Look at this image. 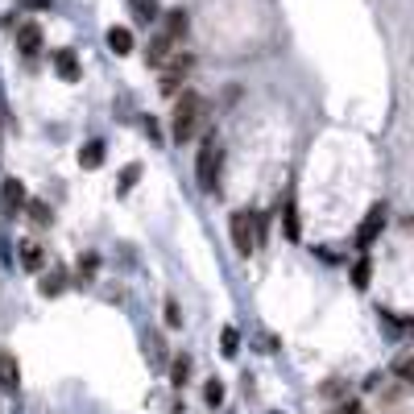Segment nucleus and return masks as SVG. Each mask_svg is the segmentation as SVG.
I'll return each instance as SVG.
<instances>
[{
    "label": "nucleus",
    "instance_id": "nucleus-1",
    "mask_svg": "<svg viewBox=\"0 0 414 414\" xmlns=\"http://www.w3.org/2000/svg\"><path fill=\"white\" fill-rule=\"evenodd\" d=\"M199 120H203V100L195 91H182V100L174 104V141H191L199 133Z\"/></svg>",
    "mask_w": 414,
    "mask_h": 414
},
{
    "label": "nucleus",
    "instance_id": "nucleus-2",
    "mask_svg": "<svg viewBox=\"0 0 414 414\" xmlns=\"http://www.w3.org/2000/svg\"><path fill=\"white\" fill-rule=\"evenodd\" d=\"M195 174H199V187L207 195H220V145H216V137L203 141V149L195 158Z\"/></svg>",
    "mask_w": 414,
    "mask_h": 414
},
{
    "label": "nucleus",
    "instance_id": "nucleus-3",
    "mask_svg": "<svg viewBox=\"0 0 414 414\" xmlns=\"http://www.w3.org/2000/svg\"><path fill=\"white\" fill-rule=\"evenodd\" d=\"M228 232H232L236 253H241V257H253V249H257V228H253V216H249V211H232V216H228Z\"/></svg>",
    "mask_w": 414,
    "mask_h": 414
},
{
    "label": "nucleus",
    "instance_id": "nucleus-4",
    "mask_svg": "<svg viewBox=\"0 0 414 414\" xmlns=\"http://www.w3.org/2000/svg\"><path fill=\"white\" fill-rule=\"evenodd\" d=\"M187 75H191V54H174L162 66V95H178V87H182Z\"/></svg>",
    "mask_w": 414,
    "mask_h": 414
},
{
    "label": "nucleus",
    "instance_id": "nucleus-5",
    "mask_svg": "<svg viewBox=\"0 0 414 414\" xmlns=\"http://www.w3.org/2000/svg\"><path fill=\"white\" fill-rule=\"evenodd\" d=\"M0 207H4V216L29 207V203H25V182H21V178H4V182H0Z\"/></svg>",
    "mask_w": 414,
    "mask_h": 414
},
{
    "label": "nucleus",
    "instance_id": "nucleus-6",
    "mask_svg": "<svg viewBox=\"0 0 414 414\" xmlns=\"http://www.w3.org/2000/svg\"><path fill=\"white\" fill-rule=\"evenodd\" d=\"M17 50H21L25 58H33V54L41 50V25H33V21H21V25H17Z\"/></svg>",
    "mask_w": 414,
    "mask_h": 414
},
{
    "label": "nucleus",
    "instance_id": "nucleus-7",
    "mask_svg": "<svg viewBox=\"0 0 414 414\" xmlns=\"http://www.w3.org/2000/svg\"><path fill=\"white\" fill-rule=\"evenodd\" d=\"M17 386H21V365H17V357L8 348H0V390L17 394Z\"/></svg>",
    "mask_w": 414,
    "mask_h": 414
},
{
    "label": "nucleus",
    "instance_id": "nucleus-8",
    "mask_svg": "<svg viewBox=\"0 0 414 414\" xmlns=\"http://www.w3.org/2000/svg\"><path fill=\"white\" fill-rule=\"evenodd\" d=\"M382 224H386V207L377 203V207H369V216H365V224H361V232H357V241L369 249L373 241H377V232H382Z\"/></svg>",
    "mask_w": 414,
    "mask_h": 414
},
{
    "label": "nucleus",
    "instance_id": "nucleus-9",
    "mask_svg": "<svg viewBox=\"0 0 414 414\" xmlns=\"http://www.w3.org/2000/svg\"><path fill=\"white\" fill-rule=\"evenodd\" d=\"M170 46H174V37L158 33V37L149 41V50H145V54H149V66H158V70H162V66H166V62L174 58V54H170Z\"/></svg>",
    "mask_w": 414,
    "mask_h": 414
},
{
    "label": "nucleus",
    "instance_id": "nucleus-10",
    "mask_svg": "<svg viewBox=\"0 0 414 414\" xmlns=\"http://www.w3.org/2000/svg\"><path fill=\"white\" fill-rule=\"evenodd\" d=\"M54 70H58V79L75 83V79H79V58H75V50H58V54H54Z\"/></svg>",
    "mask_w": 414,
    "mask_h": 414
},
{
    "label": "nucleus",
    "instance_id": "nucleus-11",
    "mask_svg": "<svg viewBox=\"0 0 414 414\" xmlns=\"http://www.w3.org/2000/svg\"><path fill=\"white\" fill-rule=\"evenodd\" d=\"M162 33H166V37H174V41H178V37H187V8H170V12H166V25H162Z\"/></svg>",
    "mask_w": 414,
    "mask_h": 414
},
{
    "label": "nucleus",
    "instance_id": "nucleus-12",
    "mask_svg": "<svg viewBox=\"0 0 414 414\" xmlns=\"http://www.w3.org/2000/svg\"><path fill=\"white\" fill-rule=\"evenodd\" d=\"M108 50L129 54V50H133V33H129L124 25H112V29H108Z\"/></svg>",
    "mask_w": 414,
    "mask_h": 414
},
{
    "label": "nucleus",
    "instance_id": "nucleus-13",
    "mask_svg": "<svg viewBox=\"0 0 414 414\" xmlns=\"http://www.w3.org/2000/svg\"><path fill=\"white\" fill-rule=\"evenodd\" d=\"M100 162H104V141H87V145L79 149V166H83V170H95Z\"/></svg>",
    "mask_w": 414,
    "mask_h": 414
},
{
    "label": "nucleus",
    "instance_id": "nucleus-14",
    "mask_svg": "<svg viewBox=\"0 0 414 414\" xmlns=\"http://www.w3.org/2000/svg\"><path fill=\"white\" fill-rule=\"evenodd\" d=\"M21 265H25L29 274H41V270H46V253H41L37 245H25V249H21Z\"/></svg>",
    "mask_w": 414,
    "mask_h": 414
},
{
    "label": "nucleus",
    "instance_id": "nucleus-15",
    "mask_svg": "<svg viewBox=\"0 0 414 414\" xmlns=\"http://www.w3.org/2000/svg\"><path fill=\"white\" fill-rule=\"evenodd\" d=\"M62 286H66V278H62V270H54V274H41V294H46V299H54V294H62Z\"/></svg>",
    "mask_w": 414,
    "mask_h": 414
},
{
    "label": "nucleus",
    "instance_id": "nucleus-16",
    "mask_svg": "<svg viewBox=\"0 0 414 414\" xmlns=\"http://www.w3.org/2000/svg\"><path fill=\"white\" fill-rule=\"evenodd\" d=\"M187 377H191V357H174V365H170V382L182 390V386H187Z\"/></svg>",
    "mask_w": 414,
    "mask_h": 414
},
{
    "label": "nucleus",
    "instance_id": "nucleus-17",
    "mask_svg": "<svg viewBox=\"0 0 414 414\" xmlns=\"http://www.w3.org/2000/svg\"><path fill=\"white\" fill-rule=\"evenodd\" d=\"M203 402H207L211 411H216V406H224V382H220V377H211V382L203 386Z\"/></svg>",
    "mask_w": 414,
    "mask_h": 414
},
{
    "label": "nucleus",
    "instance_id": "nucleus-18",
    "mask_svg": "<svg viewBox=\"0 0 414 414\" xmlns=\"http://www.w3.org/2000/svg\"><path fill=\"white\" fill-rule=\"evenodd\" d=\"M25 211H29V220H33L37 228H46V224H50V207H46L41 199H29V207H25Z\"/></svg>",
    "mask_w": 414,
    "mask_h": 414
},
{
    "label": "nucleus",
    "instance_id": "nucleus-19",
    "mask_svg": "<svg viewBox=\"0 0 414 414\" xmlns=\"http://www.w3.org/2000/svg\"><path fill=\"white\" fill-rule=\"evenodd\" d=\"M369 274H373V270H369V257H361V261L352 265V286L365 290V286H369Z\"/></svg>",
    "mask_w": 414,
    "mask_h": 414
},
{
    "label": "nucleus",
    "instance_id": "nucleus-20",
    "mask_svg": "<svg viewBox=\"0 0 414 414\" xmlns=\"http://www.w3.org/2000/svg\"><path fill=\"white\" fill-rule=\"evenodd\" d=\"M220 348H224V357H236V348H241L236 328H224V332H220Z\"/></svg>",
    "mask_w": 414,
    "mask_h": 414
},
{
    "label": "nucleus",
    "instance_id": "nucleus-21",
    "mask_svg": "<svg viewBox=\"0 0 414 414\" xmlns=\"http://www.w3.org/2000/svg\"><path fill=\"white\" fill-rule=\"evenodd\" d=\"M137 178H141V166H124V170H120L116 191H120V195H124V191H133V182H137Z\"/></svg>",
    "mask_w": 414,
    "mask_h": 414
},
{
    "label": "nucleus",
    "instance_id": "nucleus-22",
    "mask_svg": "<svg viewBox=\"0 0 414 414\" xmlns=\"http://www.w3.org/2000/svg\"><path fill=\"white\" fill-rule=\"evenodd\" d=\"M394 373H398V377H402L406 386H414V357H402V361L394 365Z\"/></svg>",
    "mask_w": 414,
    "mask_h": 414
},
{
    "label": "nucleus",
    "instance_id": "nucleus-23",
    "mask_svg": "<svg viewBox=\"0 0 414 414\" xmlns=\"http://www.w3.org/2000/svg\"><path fill=\"white\" fill-rule=\"evenodd\" d=\"M129 4H133V8H137V17H145V21H153V17H158V4H153V0H129Z\"/></svg>",
    "mask_w": 414,
    "mask_h": 414
},
{
    "label": "nucleus",
    "instance_id": "nucleus-24",
    "mask_svg": "<svg viewBox=\"0 0 414 414\" xmlns=\"http://www.w3.org/2000/svg\"><path fill=\"white\" fill-rule=\"evenodd\" d=\"M286 236H290V241L299 236V216H294V203H286Z\"/></svg>",
    "mask_w": 414,
    "mask_h": 414
},
{
    "label": "nucleus",
    "instance_id": "nucleus-25",
    "mask_svg": "<svg viewBox=\"0 0 414 414\" xmlns=\"http://www.w3.org/2000/svg\"><path fill=\"white\" fill-rule=\"evenodd\" d=\"M166 323H170V328H182V315H178V303H174V299H166Z\"/></svg>",
    "mask_w": 414,
    "mask_h": 414
},
{
    "label": "nucleus",
    "instance_id": "nucleus-26",
    "mask_svg": "<svg viewBox=\"0 0 414 414\" xmlns=\"http://www.w3.org/2000/svg\"><path fill=\"white\" fill-rule=\"evenodd\" d=\"M54 0H29V8H50Z\"/></svg>",
    "mask_w": 414,
    "mask_h": 414
}]
</instances>
